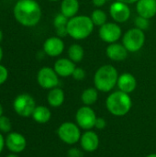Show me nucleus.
<instances>
[{
  "label": "nucleus",
  "mask_w": 156,
  "mask_h": 157,
  "mask_svg": "<svg viewBox=\"0 0 156 157\" xmlns=\"http://www.w3.org/2000/svg\"><path fill=\"white\" fill-rule=\"evenodd\" d=\"M49 1H51V2H57V1H60V0H49Z\"/></svg>",
  "instance_id": "40"
},
{
  "label": "nucleus",
  "mask_w": 156,
  "mask_h": 157,
  "mask_svg": "<svg viewBox=\"0 0 156 157\" xmlns=\"http://www.w3.org/2000/svg\"><path fill=\"white\" fill-rule=\"evenodd\" d=\"M11 128H12L11 121L6 116H1L0 117V131L2 132L6 133L11 131Z\"/></svg>",
  "instance_id": "27"
},
{
  "label": "nucleus",
  "mask_w": 156,
  "mask_h": 157,
  "mask_svg": "<svg viewBox=\"0 0 156 157\" xmlns=\"http://www.w3.org/2000/svg\"><path fill=\"white\" fill-rule=\"evenodd\" d=\"M69 18L66 17L62 13L57 14L53 19V26L55 28V31L58 37L64 38L68 35L67 32V23Z\"/></svg>",
  "instance_id": "20"
},
{
  "label": "nucleus",
  "mask_w": 156,
  "mask_h": 157,
  "mask_svg": "<svg viewBox=\"0 0 156 157\" xmlns=\"http://www.w3.org/2000/svg\"><path fill=\"white\" fill-rule=\"evenodd\" d=\"M145 43V33L137 28L128 29L122 36V44L129 52H139Z\"/></svg>",
  "instance_id": "5"
},
{
  "label": "nucleus",
  "mask_w": 156,
  "mask_h": 157,
  "mask_svg": "<svg viewBox=\"0 0 156 157\" xmlns=\"http://www.w3.org/2000/svg\"><path fill=\"white\" fill-rule=\"evenodd\" d=\"M106 107L113 116L123 117L131 109L132 100L130 94L118 90L108 95L106 99Z\"/></svg>",
  "instance_id": "4"
},
{
  "label": "nucleus",
  "mask_w": 156,
  "mask_h": 157,
  "mask_svg": "<svg viewBox=\"0 0 156 157\" xmlns=\"http://www.w3.org/2000/svg\"><path fill=\"white\" fill-rule=\"evenodd\" d=\"M75 67V63L69 58H60L54 63L53 69L59 76L68 77L72 76Z\"/></svg>",
  "instance_id": "16"
},
{
  "label": "nucleus",
  "mask_w": 156,
  "mask_h": 157,
  "mask_svg": "<svg viewBox=\"0 0 156 157\" xmlns=\"http://www.w3.org/2000/svg\"><path fill=\"white\" fill-rule=\"evenodd\" d=\"M97 115L90 106H84L77 109L75 114V121L80 129L89 131L95 128Z\"/></svg>",
  "instance_id": "8"
},
{
  "label": "nucleus",
  "mask_w": 156,
  "mask_h": 157,
  "mask_svg": "<svg viewBox=\"0 0 156 157\" xmlns=\"http://www.w3.org/2000/svg\"><path fill=\"white\" fill-rule=\"evenodd\" d=\"M146 157H156V154H151V155H148Z\"/></svg>",
  "instance_id": "39"
},
{
  "label": "nucleus",
  "mask_w": 156,
  "mask_h": 157,
  "mask_svg": "<svg viewBox=\"0 0 156 157\" xmlns=\"http://www.w3.org/2000/svg\"><path fill=\"white\" fill-rule=\"evenodd\" d=\"M79 143L84 151L93 153L97 151L99 146V138L95 132L89 130L86 131V132L81 135Z\"/></svg>",
  "instance_id": "14"
},
{
  "label": "nucleus",
  "mask_w": 156,
  "mask_h": 157,
  "mask_svg": "<svg viewBox=\"0 0 156 157\" xmlns=\"http://www.w3.org/2000/svg\"><path fill=\"white\" fill-rule=\"evenodd\" d=\"M5 139H4V137H3V135L0 133V154L2 153V151H3V149H4V146H5Z\"/></svg>",
  "instance_id": "33"
},
{
  "label": "nucleus",
  "mask_w": 156,
  "mask_h": 157,
  "mask_svg": "<svg viewBox=\"0 0 156 157\" xmlns=\"http://www.w3.org/2000/svg\"><path fill=\"white\" fill-rule=\"evenodd\" d=\"M16 20L25 26H36L41 18V8L35 0H18L14 6Z\"/></svg>",
  "instance_id": "1"
},
{
  "label": "nucleus",
  "mask_w": 156,
  "mask_h": 157,
  "mask_svg": "<svg viewBox=\"0 0 156 157\" xmlns=\"http://www.w3.org/2000/svg\"><path fill=\"white\" fill-rule=\"evenodd\" d=\"M128 50L122 43L114 42L108 45L106 49L107 56L114 62H122L128 57Z\"/></svg>",
  "instance_id": "15"
},
{
  "label": "nucleus",
  "mask_w": 156,
  "mask_h": 157,
  "mask_svg": "<svg viewBox=\"0 0 156 157\" xmlns=\"http://www.w3.org/2000/svg\"><path fill=\"white\" fill-rule=\"evenodd\" d=\"M7 157H18V156H17V155L14 153V154H10L9 155H7Z\"/></svg>",
  "instance_id": "37"
},
{
  "label": "nucleus",
  "mask_w": 156,
  "mask_h": 157,
  "mask_svg": "<svg viewBox=\"0 0 156 157\" xmlns=\"http://www.w3.org/2000/svg\"><path fill=\"white\" fill-rule=\"evenodd\" d=\"M117 86L119 87V90L125 92L127 94H131L136 89L137 80L132 74L123 73L119 75Z\"/></svg>",
  "instance_id": "17"
},
{
  "label": "nucleus",
  "mask_w": 156,
  "mask_h": 157,
  "mask_svg": "<svg viewBox=\"0 0 156 157\" xmlns=\"http://www.w3.org/2000/svg\"><path fill=\"white\" fill-rule=\"evenodd\" d=\"M136 11L143 17H154L156 15V0H139L136 3Z\"/></svg>",
  "instance_id": "18"
},
{
  "label": "nucleus",
  "mask_w": 156,
  "mask_h": 157,
  "mask_svg": "<svg viewBox=\"0 0 156 157\" xmlns=\"http://www.w3.org/2000/svg\"><path fill=\"white\" fill-rule=\"evenodd\" d=\"M38 84L44 89H52L59 85V75L56 74L53 68L43 67L37 75Z\"/></svg>",
  "instance_id": "10"
},
{
  "label": "nucleus",
  "mask_w": 156,
  "mask_h": 157,
  "mask_svg": "<svg viewBox=\"0 0 156 157\" xmlns=\"http://www.w3.org/2000/svg\"><path fill=\"white\" fill-rule=\"evenodd\" d=\"M2 58H3V50H2V48L0 47V62H1V60H2Z\"/></svg>",
  "instance_id": "35"
},
{
  "label": "nucleus",
  "mask_w": 156,
  "mask_h": 157,
  "mask_svg": "<svg viewBox=\"0 0 156 157\" xmlns=\"http://www.w3.org/2000/svg\"><path fill=\"white\" fill-rule=\"evenodd\" d=\"M64 50V42L62 38L56 37H50L48 38L43 43V52L51 56V57H57L63 52Z\"/></svg>",
  "instance_id": "12"
},
{
  "label": "nucleus",
  "mask_w": 156,
  "mask_h": 157,
  "mask_svg": "<svg viewBox=\"0 0 156 157\" xmlns=\"http://www.w3.org/2000/svg\"><path fill=\"white\" fill-rule=\"evenodd\" d=\"M97 98H98V90L96 87L86 88L81 95V100L85 106L94 105L97 102Z\"/></svg>",
  "instance_id": "23"
},
{
  "label": "nucleus",
  "mask_w": 156,
  "mask_h": 157,
  "mask_svg": "<svg viewBox=\"0 0 156 157\" xmlns=\"http://www.w3.org/2000/svg\"><path fill=\"white\" fill-rule=\"evenodd\" d=\"M118 70L111 64L101 65L94 75V86L100 92H110L118 83Z\"/></svg>",
  "instance_id": "3"
},
{
  "label": "nucleus",
  "mask_w": 156,
  "mask_h": 157,
  "mask_svg": "<svg viewBox=\"0 0 156 157\" xmlns=\"http://www.w3.org/2000/svg\"><path fill=\"white\" fill-rule=\"evenodd\" d=\"M86 71L81 68V67H75L73 75H72V77L76 80V81H82L86 78Z\"/></svg>",
  "instance_id": "28"
},
{
  "label": "nucleus",
  "mask_w": 156,
  "mask_h": 157,
  "mask_svg": "<svg viewBox=\"0 0 156 157\" xmlns=\"http://www.w3.org/2000/svg\"><path fill=\"white\" fill-rule=\"evenodd\" d=\"M7 76H8L7 69L5 66H3V65L0 64V85L4 84L6 81Z\"/></svg>",
  "instance_id": "29"
},
{
  "label": "nucleus",
  "mask_w": 156,
  "mask_h": 157,
  "mask_svg": "<svg viewBox=\"0 0 156 157\" xmlns=\"http://www.w3.org/2000/svg\"><path fill=\"white\" fill-rule=\"evenodd\" d=\"M106 126H107V122L104 118H97L95 128H97V130H103L106 128Z\"/></svg>",
  "instance_id": "31"
},
{
  "label": "nucleus",
  "mask_w": 156,
  "mask_h": 157,
  "mask_svg": "<svg viewBox=\"0 0 156 157\" xmlns=\"http://www.w3.org/2000/svg\"><path fill=\"white\" fill-rule=\"evenodd\" d=\"M57 134L62 142L70 145L78 143L82 135L80 127L77 124L70 121H66L61 124L57 130Z\"/></svg>",
  "instance_id": "6"
},
{
  "label": "nucleus",
  "mask_w": 156,
  "mask_h": 157,
  "mask_svg": "<svg viewBox=\"0 0 156 157\" xmlns=\"http://www.w3.org/2000/svg\"><path fill=\"white\" fill-rule=\"evenodd\" d=\"M80 4L78 0H62L61 13L66 17L71 18L77 15L79 11Z\"/></svg>",
  "instance_id": "19"
},
{
  "label": "nucleus",
  "mask_w": 156,
  "mask_h": 157,
  "mask_svg": "<svg viewBox=\"0 0 156 157\" xmlns=\"http://www.w3.org/2000/svg\"><path fill=\"white\" fill-rule=\"evenodd\" d=\"M90 17L94 23L95 26L97 27H101L102 25H104L106 22H108V16L107 13L100 9V8H96L90 15Z\"/></svg>",
  "instance_id": "25"
},
{
  "label": "nucleus",
  "mask_w": 156,
  "mask_h": 157,
  "mask_svg": "<svg viewBox=\"0 0 156 157\" xmlns=\"http://www.w3.org/2000/svg\"><path fill=\"white\" fill-rule=\"evenodd\" d=\"M150 19L149 18H146V17H143L142 16H137L135 17V20H134V24H135V28L139 29H142L143 31L147 30L150 27Z\"/></svg>",
  "instance_id": "26"
},
{
  "label": "nucleus",
  "mask_w": 156,
  "mask_h": 157,
  "mask_svg": "<svg viewBox=\"0 0 156 157\" xmlns=\"http://www.w3.org/2000/svg\"><path fill=\"white\" fill-rule=\"evenodd\" d=\"M84 55L85 51L80 44L74 43L68 48V58L75 63L82 62L84 59Z\"/></svg>",
  "instance_id": "24"
},
{
  "label": "nucleus",
  "mask_w": 156,
  "mask_h": 157,
  "mask_svg": "<svg viewBox=\"0 0 156 157\" xmlns=\"http://www.w3.org/2000/svg\"><path fill=\"white\" fill-rule=\"evenodd\" d=\"M1 116H3V107H2V105L0 104V117Z\"/></svg>",
  "instance_id": "36"
},
{
  "label": "nucleus",
  "mask_w": 156,
  "mask_h": 157,
  "mask_svg": "<svg viewBox=\"0 0 156 157\" xmlns=\"http://www.w3.org/2000/svg\"><path fill=\"white\" fill-rule=\"evenodd\" d=\"M67 157H83V152L78 148H71L68 153Z\"/></svg>",
  "instance_id": "30"
},
{
  "label": "nucleus",
  "mask_w": 156,
  "mask_h": 157,
  "mask_svg": "<svg viewBox=\"0 0 156 157\" xmlns=\"http://www.w3.org/2000/svg\"><path fill=\"white\" fill-rule=\"evenodd\" d=\"M118 1H121V2H123V3H126V4L130 5V4H134V3H137L139 0H118Z\"/></svg>",
  "instance_id": "34"
},
{
  "label": "nucleus",
  "mask_w": 156,
  "mask_h": 157,
  "mask_svg": "<svg viewBox=\"0 0 156 157\" xmlns=\"http://www.w3.org/2000/svg\"><path fill=\"white\" fill-rule=\"evenodd\" d=\"M107 1H108V0H92L93 5H94L95 6H97V7H101V6H103L106 4Z\"/></svg>",
  "instance_id": "32"
},
{
  "label": "nucleus",
  "mask_w": 156,
  "mask_h": 157,
  "mask_svg": "<svg viewBox=\"0 0 156 157\" xmlns=\"http://www.w3.org/2000/svg\"><path fill=\"white\" fill-rule=\"evenodd\" d=\"M51 117V110L44 106H37L32 113V118L33 120L40 124L47 123Z\"/></svg>",
  "instance_id": "22"
},
{
  "label": "nucleus",
  "mask_w": 156,
  "mask_h": 157,
  "mask_svg": "<svg viewBox=\"0 0 156 157\" xmlns=\"http://www.w3.org/2000/svg\"><path fill=\"white\" fill-rule=\"evenodd\" d=\"M64 98L65 96H64L63 90L60 87H54L50 90L48 97H47V100L51 107L58 108V107H61L63 103L64 102Z\"/></svg>",
  "instance_id": "21"
},
{
  "label": "nucleus",
  "mask_w": 156,
  "mask_h": 157,
  "mask_svg": "<svg viewBox=\"0 0 156 157\" xmlns=\"http://www.w3.org/2000/svg\"><path fill=\"white\" fill-rule=\"evenodd\" d=\"M95 25L89 16L76 15L69 18L67 23L68 36L75 40L87 39L93 32Z\"/></svg>",
  "instance_id": "2"
},
{
  "label": "nucleus",
  "mask_w": 156,
  "mask_h": 157,
  "mask_svg": "<svg viewBox=\"0 0 156 157\" xmlns=\"http://www.w3.org/2000/svg\"><path fill=\"white\" fill-rule=\"evenodd\" d=\"M109 15L116 23H124L131 17V11L128 4L115 1L109 6Z\"/></svg>",
  "instance_id": "11"
},
{
  "label": "nucleus",
  "mask_w": 156,
  "mask_h": 157,
  "mask_svg": "<svg viewBox=\"0 0 156 157\" xmlns=\"http://www.w3.org/2000/svg\"><path fill=\"white\" fill-rule=\"evenodd\" d=\"M36 107L37 106L34 98L29 94L18 95L13 102V108L16 113L25 118L32 116V113Z\"/></svg>",
  "instance_id": "7"
},
{
  "label": "nucleus",
  "mask_w": 156,
  "mask_h": 157,
  "mask_svg": "<svg viewBox=\"0 0 156 157\" xmlns=\"http://www.w3.org/2000/svg\"><path fill=\"white\" fill-rule=\"evenodd\" d=\"M6 145L9 151L17 154L25 150L27 141L22 134L18 132H11L6 138Z\"/></svg>",
  "instance_id": "13"
},
{
  "label": "nucleus",
  "mask_w": 156,
  "mask_h": 157,
  "mask_svg": "<svg viewBox=\"0 0 156 157\" xmlns=\"http://www.w3.org/2000/svg\"><path fill=\"white\" fill-rule=\"evenodd\" d=\"M98 36L106 43H114L122 37V30L119 23L116 22H106L104 25L99 27Z\"/></svg>",
  "instance_id": "9"
},
{
  "label": "nucleus",
  "mask_w": 156,
  "mask_h": 157,
  "mask_svg": "<svg viewBox=\"0 0 156 157\" xmlns=\"http://www.w3.org/2000/svg\"><path fill=\"white\" fill-rule=\"evenodd\" d=\"M2 40H3V32H2V30L0 29V42H1Z\"/></svg>",
  "instance_id": "38"
}]
</instances>
